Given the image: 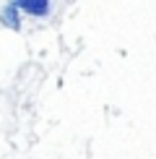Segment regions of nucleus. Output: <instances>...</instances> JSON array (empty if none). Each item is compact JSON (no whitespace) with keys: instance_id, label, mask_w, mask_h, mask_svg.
Returning <instances> with one entry per match:
<instances>
[{"instance_id":"obj_1","label":"nucleus","mask_w":156,"mask_h":159,"mask_svg":"<svg viewBox=\"0 0 156 159\" xmlns=\"http://www.w3.org/2000/svg\"><path fill=\"white\" fill-rule=\"evenodd\" d=\"M18 8L29 16H37V18H44L50 13V0H16Z\"/></svg>"},{"instance_id":"obj_2","label":"nucleus","mask_w":156,"mask_h":159,"mask_svg":"<svg viewBox=\"0 0 156 159\" xmlns=\"http://www.w3.org/2000/svg\"><path fill=\"white\" fill-rule=\"evenodd\" d=\"M18 3L13 0V3H8V5H3V11H0V21H3V26H8V29H13V31H18L21 29V18H18Z\"/></svg>"}]
</instances>
